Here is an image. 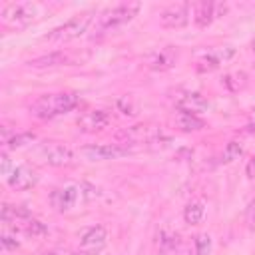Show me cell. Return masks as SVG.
Returning a JSON list of instances; mask_svg holds the SVG:
<instances>
[{"mask_svg": "<svg viewBox=\"0 0 255 255\" xmlns=\"http://www.w3.org/2000/svg\"><path fill=\"white\" fill-rule=\"evenodd\" d=\"M76 106H78V94H74V92L44 94L30 106V114L40 120H50V118L62 116L66 112H72Z\"/></svg>", "mask_w": 255, "mask_h": 255, "instance_id": "cell-1", "label": "cell"}, {"mask_svg": "<svg viewBox=\"0 0 255 255\" xmlns=\"http://www.w3.org/2000/svg\"><path fill=\"white\" fill-rule=\"evenodd\" d=\"M173 122H175L177 129H181V131H199V129L205 128V122L199 116H193V114H187V112H177Z\"/></svg>", "mask_w": 255, "mask_h": 255, "instance_id": "cell-17", "label": "cell"}, {"mask_svg": "<svg viewBox=\"0 0 255 255\" xmlns=\"http://www.w3.org/2000/svg\"><path fill=\"white\" fill-rule=\"evenodd\" d=\"M10 167H12V163H10V157H8V153L6 151H2L0 153V171H2V175H10L12 171H10Z\"/></svg>", "mask_w": 255, "mask_h": 255, "instance_id": "cell-29", "label": "cell"}, {"mask_svg": "<svg viewBox=\"0 0 255 255\" xmlns=\"http://www.w3.org/2000/svg\"><path fill=\"white\" fill-rule=\"evenodd\" d=\"M38 14V6L30 4V2H12L2 10V20L8 26H16L22 28L26 24H30Z\"/></svg>", "mask_w": 255, "mask_h": 255, "instance_id": "cell-5", "label": "cell"}, {"mask_svg": "<svg viewBox=\"0 0 255 255\" xmlns=\"http://www.w3.org/2000/svg\"><path fill=\"white\" fill-rule=\"evenodd\" d=\"M245 84H247V76L243 72H231L223 76V86L231 92H239L241 88H245Z\"/></svg>", "mask_w": 255, "mask_h": 255, "instance_id": "cell-22", "label": "cell"}, {"mask_svg": "<svg viewBox=\"0 0 255 255\" xmlns=\"http://www.w3.org/2000/svg\"><path fill=\"white\" fill-rule=\"evenodd\" d=\"M40 175H38V169L30 163H20L12 169V173L8 175V185L12 189H18V191H24V189H30L38 183Z\"/></svg>", "mask_w": 255, "mask_h": 255, "instance_id": "cell-8", "label": "cell"}, {"mask_svg": "<svg viewBox=\"0 0 255 255\" xmlns=\"http://www.w3.org/2000/svg\"><path fill=\"white\" fill-rule=\"evenodd\" d=\"M0 241H2V247H4V249H10V251L18 249V245H20V243L16 241V237H12V235H6V233L0 237Z\"/></svg>", "mask_w": 255, "mask_h": 255, "instance_id": "cell-30", "label": "cell"}, {"mask_svg": "<svg viewBox=\"0 0 255 255\" xmlns=\"http://www.w3.org/2000/svg\"><path fill=\"white\" fill-rule=\"evenodd\" d=\"M116 108H118V110H120L124 116H129V118L137 116V104L133 102V98H131L129 94L120 96V98L116 100Z\"/></svg>", "mask_w": 255, "mask_h": 255, "instance_id": "cell-23", "label": "cell"}, {"mask_svg": "<svg viewBox=\"0 0 255 255\" xmlns=\"http://www.w3.org/2000/svg\"><path fill=\"white\" fill-rule=\"evenodd\" d=\"M78 199V187L76 185H66L64 189H56L52 193V203L58 211H68L74 207Z\"/></svg>", "mask_w": 255, "mask_h": 255, "instance_id": "cell-16", "label": "cell"}, {"mask_svg": "<svg viewBox=\"0 0 255 255\" xmlns=\"http://www.w3.org/2000/svg\"><path fill=\"white\" fill-rule=\"evenodd\" d=\"M80 191L84 193L86 201H90V199H94V197H98V195H100V191H98L94 185H90V183H82V185H80Z\"/></svg>", "mask_w": 255, "mask_h": 255, "instance_id": "cell-28", "label": "cell"}, {"mask_svg": "<svg viewBox=\"0 0 255 255\" xmlns=\"http://www.w3.org/2000/svg\"><path fill=\"white\" fill-rule=\"evenodd\" d=\"M28 219H32V217L26 207L10 205V203L2 205V221L4 223H20V221H28Z\"/></svg>", "mask_w": 255, "mask_h": 255, "instance_id": "cell-19", "label": "cell"}, {"mask_svg": "<svg viewBox=\"0 0 255 255\" xmlns=\"http://www.w3.org/2000/svg\"><path fill=\"white\" fill-rule=\"evenodd\" d=\"M189 4L187 2H175L169 4L167 8L161 10L159 14V22L165 28H181L189 22Z\"/></svg>", "mask_w": 255, "mask_h": 255, "instance_id": "cell-9", "label": "cell"}, {"mask_svg": "<svg viewBox=\"0 0 255 255\" xmlns=\"http://www.w3.org/2000/svg\"><path fill=\"white\" fill-rule=\"evenodd\" d=\"M241 153H243V145H241L239 141H229V143L223 147L221 161H223V163H233L235 159H239Z\"/></svg>", "mask_w": 255, "mask_h": 255, "instance_id": "cell-24", "label": "cell"}, {"mask_svg": "<svg viewBox=\"0 0 255 255\" xmlns=\"http://www.w3.org/2000/svg\"><path fill=\"white\" fill-rule=\"evenodd\" d=\"M82 153L90 161H106V159H118V157L128 155L129 147L122 143H92V145H84Z\"/></svg>", "mask_w": 255, "mask_h": 255, "instance_id": "cell-6", "label": "cell"}, {"mask_svg": "<svg viewBox=\"0 0 255 255\" xmlns=\"http://www.w3.org/2000/svg\"><path fill=\"white\" fill-rule=\"evenodd\" d=\"M159 243H161V247H165V249H175V247L179 245V235L173 233V231L163 229V231L159 233Z\"/></svg>", "mask_w": 255, "mask_h": 255, "instance_id": "cell-27", "label": "cell"}, {"mask_svg": "<svg viewBox=\"0 0 255 255\" xmlns=\"http://www.w3.org/2000/svg\"><path fill=\"white\" fill-rule=\"evenodd\" d=\"M139 8H141L139 2H126V4H118L114 8H108L100 14L98 26H100V30H110V28L122 26V24L129 22L139 12Z\"/></svg>", "mask_w": 255, "mask_h": 255, "instance_id": "cell-4", "label": "cell"}, {"mask_svg": "<svg viewBox=\"0 0 255 255\" xmlns=\"http://www.w3.org/2000/svg\"><path fill=\"white\" fill-rule=\"evenodd\" d=\"M116 137L124 143H161V141H169V137L163 133L161 126H153V124H139V126L124 128L116 133Z\"/></svg>", "mask_w": 255, "mask_h": 255, "instance_id": "cell-2", "label": "cell"}, {"mask_svg": "<svg viewBox=\"0 0 255 255\" xmlns=\"http://www.w3.org/2000/svg\"><path fill=\"white\" fill-rule=\"evenodd\" d=\"M48 255H56V253H48Z\"/></svg>", "mask_w": 255, "mask_h": 255, "instance_id": "cell-36", "label": "cell"}, {"mask_svg": "<svg viewBox=\"0 0 255 255\" xmlns=\"http://www.w3.org/2000/svg\"><path fill=\"white\" fill-rule=\"evenodd\" d=\"M106 239H108L106 227L94 225V227H90L88 231H84L82 243H80V251H84L86 255H98V253L104 249Z\"/></svg>", "mask_w": 255, "mask_h": 255, "instance_id": "cell-13", "label": "cell"}, {"mask_svg": "<svg viewBox=\"0 0 255 255\" xmlns=\"http://www.w3.org/2000/svg\"><path fill=\"white\" fill-rule=\"evenodd\" d=\"M173 102H175V108L179 112H187V114H193V116H197L201 112H207V108H209L207 100L197 92H177L173 96Z\"/></svg>", "mask_w": 255, "mask_h": 255, "instance_id": "cell-10", "label": "cell"}, {"mask_svg": "<svg viewBox=\"0 0 255 255\" xmlns=\"http://www.w3.org/2000/svg\"><path fill=\"white\" fill-rule=\"evenodd\" d=\"M245 219H247L249 227H255V199L249 203V207H247V213H245Z\"/></svg>", "mask_w": 255, "mask_h": 255, "instance_id": "cell-31", "label": "cell"}, {"mask_svg": "<svg viewBox=\"0 0 255 255\" xmlns=\"http://www.w3.org/2000/svg\"><path fill=\"white\" fill-rule=\"evenodd\" d=\"M92 16H94L92 12H82L74 18H70L66 24L54 28L44 40H48V42H70L74 38H80L88 30V26L92 22Z\"/></svg>", "mask_w": 255, "mask_h": 255, "instance_id": "cell-3", "label": "cell"}, {"mask_svg": "<svg viewBox=\"0 0 255 255\" xmlns=\"http://www.w3.org/2000/svg\"><path fill=\"white\" fill-rule=\"evenodd\" d=\"M249 129L255 131V110H251V114H249Z\"/></svg>", "mask_w": 255, "mask_h": 255, "instance_id": "cell-33", "label": "cell"}, {"mask_svg": "<svg viewBox=\"0 0 255 255\" xmlns=\"http://www.w3.org/2000/svg\"><path fill=\"white\" fill-rule=\"evenodd\" d=\"M68 62V54L64 52H50V54H44L40 58H34L30 60L28 64L32 68H38V70H44V68H56V66H64Z\"/></svg>", "mask_w": 255, "mask_h": 255, "instance_id": "cell-18", "label": "cell"}, {"mask_svg": "<svg viewBox=\"0 0 255 255\" xmlns=\"http://www.w3.org/2000/svg\"><path fill=\"white\" fill-rule=\"evenodd\" d=\"M203 213H205L203 203H201V201H191V203H187V207L183 209V219H185V223H189V225H197V223L203 219Z\"/></svg>", "mask_w": 255, "mask_h": 255, "instance_id": "cell-20", "label": "cell"}, {"mask_svg": "<svg viewBox=\"0 0 255 255\" xmlns=\"http://www.w3.org/2000/svg\"><path fill=\"white\" fill-rule=\"evenodd\" d=\"M253 52H255V40H253Z\"/></svg>", "mask_w": 255, "mask_h": 255, "instance_id": "cell-35", "label": "cell"}, {"mask_svg": "<svg viewBox=\"0 0 255 255\" xmlns=\"http://www.w3.org/2000/svg\"><path fill=\"white\" fill-rule=\"evenodd\" d=\"M78 128L82 131H88V133H94V131H102L106 129L110 124H112V116L104 110H92V112H86L78 118Z\"/></svg>", "mask_w": 255, "mask_h": 255, "instance_id": "cell-12", "label": "cell"}, {"mask_svg": "<svg viewBox=\"0 0 255 255\" xmlns=\"http://www.w3.org/2000/svg\"><path fill=\"white\" fill-rule=\"evenodd\" d=\"M36 139V133L34 131H18V133H12L10 139L6 141V147L8 149H18V147H24L28 143H32Z\"/></svg>", "mask_w": 255, "mask_h": 255, "instance_id": "cell-21", "label": "cell"}, {"mask_svg": "<svg viewBox=\"0 0 255 255\" xmlns=\"http://www.w3.org/2000/svg\"><path fill=\"white\" fill-rule=\"evenodd\" d=\"M211 253V237L207 233H199L195 237V255H209Z\"/></svg>", "mask_w": 255, "mask_h": 255, "instance_id": "cell-25", "label": "cell"}, {"mask_svg": "<svg viewBox=\"0 0 255 255\" xmlns=\"http://www.w3.org/2000/svg\"><path fill=\"white\" fill-rule=\"evenodd\" d=\"M42 153H44V159L48 161V165H54V167H66V165L74 163V151L68 145H62L56 141L46 143L42 147Z\"/></svg>", "mask_w": 255, "mask_h": 255, "instance_id": "cell-11", "label": "cell"}, {"mask_svg": "<svg viewBox=\"0 0 255 255\" xmlns=\"http://www.w3.org/2000/svg\"><path fill=\"white\" fill-rule=\"evenodd\" d=\"M233 56H235V48H231V46H219V48H213V50L205 52V54L197 60V66H195V68H197V72H201V74L213 72V70H217L221 64L229 62Z\"/></svg>", "mask_w": 255, "mask_h": 255, "instance_id": "cell-7", "label": "cell"}, {"mask_svg": "<svg viewBox=\"0 0 255 255\" xmlns=\"http://www.w3.org/2000/svg\"><path fill=\"white\" fill-rule=\"evenodd\" d=\"M177 62V50L173 46H165L157 52H153L149 58H147V66L151 70H157V72H165V70H171Z\"/></svg>", "mask_w": 255, "mask_h": 255, "instance_id": "cell-14", "label": "cell"}, {"mask_svg": "<svg viewBox=\"0 0 255 255\" xmlns=\"http://www.w3.org/2000/svg\"><path fill=\"white\" fill-rule=\"evenodd\" d=\"M245 173H247V177H249V179H255V155H253V157L247 161Z\"/></svg>", "mask_w": 255, "mask_h": 255, "instance_id": "cell-32", "label": "cell"}, {"mask_svg": "<svg viewBox=\"0 0 255 255\" xmlns=\"http://www.w3.org/2000/svg\"><path fill=\"white\" fill-rule=\"evenodd\" d=\"M70 255H86L84 251H74V253H70Z\"/></svg>", "mask_w": 255, "mask_h": 255, "instance_id": "cell-34", "label": "cell"}, {"mask_svg": "<svg viewBox=\"0 0 255 255\" xmlns=\"http://www.w3.org/2000/svg\"><path fill=\"white\" fill-rule=\"evenodd\" d=\"M191 8H193V22L197 24V28H207L213 22V18H217L219 4L201 0V2H195Z\"/></svg>", "mask_w": 255, "mask_h": 255, "instance_id": "cell-15", "label": "cell"}, {"mask_svg": "<svg viewBox=\"0 0 255 255\" xmlns=\"http://www.w3.org/2000/svg\"><path fill=\"white\" fill-rule=\"evenodd\" d=\"M26 233L32 237H44L48 233V227L38 219H28L26 221Z\"/></svg>", "mask_w": 255, "mask_h": 255, "instance_id": "cell-26", "label": "cell"}]
</instances>
